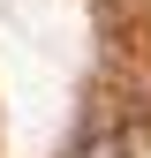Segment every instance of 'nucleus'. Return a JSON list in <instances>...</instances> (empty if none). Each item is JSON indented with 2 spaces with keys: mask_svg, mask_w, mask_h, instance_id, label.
I'll return each mask as SVG.
<instances>
[{
  "mask_svg": "<svg viewBox=\"0 0 151 158\" xmlns=\"http://www.w3.org/2000/svg\"><path fill=\"white\" fill-rule=\"evenodd\" d=\"M83 158H128V143L121 135H98V143H83Z\"/></svg>",
  "mask_w": 151,
  "mask_h": 158,
  "instance_id": "obj_1",
  "label": "nucleus"
}]
</instances>
